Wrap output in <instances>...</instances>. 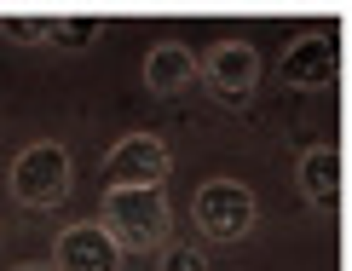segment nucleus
I'll use <instances>...</instances> for the list:
<instances>
[{"instance_id": "f03ea898", "label": "nucleus", "mask_w": 352, "mask_h": 271, "mask_svg": "<svg viewBox=\"0 0 352 271\" xmlns=\"http://www.w3.org/2000/svg\"><path fill=\"white\" fill-rule=\"evenodd\" d=\"M69 179H76V168H69V150L58 144V139H41V144H29L18 162H12V173H6V191H12V202L18 208H58L69 197Z\"/></svg>"}, {"instance_id": "39448f33", "label": "nucleus", "mask_w": 352, "mask_h": 271, "mask_svg": "<svg viewBox=\"0 0 352 271\" xmlns=\"http://www.w3.org/2000/svg\"><path fill=\"white\" fill-rule=\"evenodd\" d=\"M52 271H122V248L104 237V225L98 219H76L58 231L52 243Z\"/></svg>"}, {"instance_id": "9b49d317", "label": "nucleus", "mask_w": 352, "mask_h": 271, "mask_svg": "<svg viewBox=\"0 0 352 271\" xmlns=\"http://www.w3.org/2000/svg\"><path fill=\"white\" fill-rule=\"evenodd\" d=\"M98 29H104V23H98L93 12H58V35H52V41L81 52V47H93V41H98Z\"/></svg>"}, {"instance_id": "423d86ee", "label": "nucleus", "mask_w": 352, "mask_h": 271, "mask_svg": "<svg viewBox=\"0 0 352 271\" xmlns=\"http://www.w3.org/2000/svg\"><path fill=\"white\" fill-rule=\"evenodd\" d=\"M197 69H202V81H208L219 98H231V104L248 98V93L260 87V52L248 47V41H219Z\"/></svg>"}, {"instance_id": "9d476101", "label": "nucleus", "mask_w": 352, "mask_h": 271, "mask_svg": "<svg viewBox=\"0 0 352 271\" xmlns=\"http://www.w3.org/2000/svg\"><path fill=\"white\" fill-rule=\"evenodd\" d=\"M0 35L23 41V47H47V41L58 35V18L52 12H12V18H0Z\"/></svg>"}, {"instance_id": "ddd939ff", "label": "nucleus", "mask_w": 352, "mask_h": 271, "mask_svg": "<svg viewBox=\"0 0 352 271\" xmlns=\"http://www.w3.org/2000/svg\"><path fill=\"white\" fill-rule=\"evenodd\" d=\"M12 271H52V265H41V260H29V265H12Z\"/></svg>"}, {"instance_id": "f8f14e48", "label": "nucleus", "mask_w": 352, "mask_h": 271, "mask_svg": "<svg viewBox=\"0 0 352 271\" xmlns=\"http://www.w3.org/2000/svg\"><path fill=\"white\" fill-rule=\"evenodd\" d=\"M162 271H208V254H202V248H185V243H168V248H162Z\"/></svg>"}, {"instance_id": "f257e3e1", "label": "nucleus", "mask_w": 352, "mask_h": 271, "mask_svg": "<svg viewBox=\"0 0 352 271\" xmlns=\"http://www.w3.org/2000/svg\"><path fill=\"white\" fill-rule=\"evenodd\" d=\"M98 225L122 254H162L168 231H173V208L162 185H110L104 208H98Z\"/></svg>"}, {"instance_id": "6e6552de", "label": "nucleus", "mask_w": 352, "mask_h": 271, "mask_svg": "<svg viewBox=\"0 0 352 271\" xmlns=\"http://www.w3.org/2000/svg\"><path fill=\"white\" fill-rule=\"evenodd\" d=\"M295 179H300V197L312 202L318 214H335V208H341V150H335V144L300 150Z\"/></svg>"}, {"instance_id": "20e7f679", "label": "nucleus", "mask_w": 352, "mask_h": 271, "mask_svg": "<svg viewBox=\"0 0 352 271\" xmlns=\"http://www.w3.org/2000/svg\"><path fill=\"white\" fill-rule=\"evenodd\" d=\"M168 168H173V150L156 133H127L104 156V191L110 185H162Z\"/></svg>"}, {"instance_id": "7ed1b4c3", "label": "nucleus", "mask_w": 352, "mask_h": 271, "mask_svg": "<svg viewBox=\"0 0 352 271\" xmlns=\"http://www.w3.org/2000/svg\"><path fill=\"white\" fill-rule=\"evenodd\" d=\"M190 219H197V231L208 237V243H237V237L254 231L260 219V202L254 191L243 185V179H208V185H197V197H190Z\"/></svg>"}, {"instance_id": "1a4fd4ad", "label": "nucleus", "mask_w": 352, "mask_h": 271, "mask_svg": "<svg viewBox=\"0 0 352 271\" xmlns=\"http://www.w3.org/2000/svg\"><path fill=\"white\" fill-rule=\"evenodd\" d=\"M190 81H197V58H190V47H179V41L151 47V58H144V87H151V93H185Z\"/></svg>"}, {"instance_id": "0eeeda50", "label": "nucleus", "mask_w": 352, "mask_h": 271, "mask_svg": "<svg viewBox=\"0 0 352 271\" xmlns=\"http://www.w3.org/2000/svg\"><path fill=\"white\" fill-rule=\"evenodd\" d=\"M335 75H341V47H335L329 35L289 41V52H283V81L289 87H300V93H324V87H335Z\"/></svg>"}]
</instances>
